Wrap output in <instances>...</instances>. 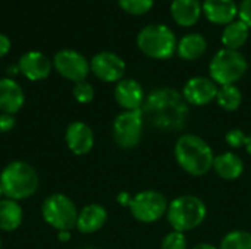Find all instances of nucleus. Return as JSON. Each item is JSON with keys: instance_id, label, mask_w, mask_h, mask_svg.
Returning <instances> with one entry per match:
<instances>
[{"instance_id": "39448f33", "label": "nucleus", "mask_w": 251, "mask_h": 249, "mask_svg": "<svg viewBox=\"0 0 251 249\" xmlns=\"http://www.w3.org/2000/svg\"><path fill=\"white\" fill-rule=\"evenodd\" d=\"M137 45L143 54L156 60L171 59L176 51V37L163 23H150L141 28L137 35Z\"/></svg>"}, {"instance_id": "20e7f679", "label": "nucleus", "mask_w": 251, "mask_h": 249, "mask_svg": "<svg viewBox=\"0 0 251 249\" xmlns=\"http://www.w3.org/2000/svg\"><path fill=\"white\" fill-rule=\"evenodd\" d=\"M207 216L204 201L196 195H181L171 201L168 207V222L174 230L185 233L197 229Z\"/></svg>"}, {"instance_id": "c756f323", "label": "nucleus", "mask_w": 251, "mask_h": 249, "mask_svg": "<svg viewBox=\"0 0 251 249\" xmlns=\"http://www.w3.org/2000/svg\"><path fill=\"white\" fill-rule=\"evenodd\" d=\"M238 16L251 29V0H241L238 6Z\"/></svg>"}, {"instance_id": "5701e85b", "label": "nucleus", "mask_w": 251, "mask_h": 249, "mask_svg": "<svg viewBox=\"0 0 251 249\" xmlns=\"http://www.w3.org/2000/svg\"><path fill=\"white\" fill-rule=\"evenodd\" d=\"M249 35H250V28L241 19H235L234 22L228 23L222 32L224 48L240 50L247 43Z\"/></svg>"}, {"instance_id": "a211bd4d", "label": "nucleus", "mask_w": 251, "mask_h": 249, "mask_svg": "<svg viewBox=\"0 0 251 249\" xmlns=\"http://www.w3.org/2000/svg\"><path fill=\"white\" fill-rule=\"evenodd\" d=\"M107 222V211L100 204H88L78 211L75 229L84 235L99 232Z\"/></svg>"}, {"instance_id": "9d476101", "label": "nucleus", "mask_w": 251, "mask_h": 249, "mask_svg": "<svg viewBox=\"0 0 251 249\" xmlns=\"http://www.w3.org/2000/svg\"><path fill=\"white\" fill-rule=\"evenodd\" d=\"M51 62H53V68L62 78L72 81L75 84L85 81L88 73L91 72L90 62L87 60V57L72 48L59 50Z\"/></svg>"}, {"instance_id": "1a4fd4ad", "label": "nucleus", "mask_w": 251, "mask_h": 249, "mask_svg": "<svg viewBox=\"0 0 251 249\" xmlns=\"http://www.w3.org/2000/svg\"><path fill=\"white\" fill-rule=\"evenodd\" d=\"M168 200L157 191H141L132 197L129 211L141 223H154L168 213Z\"/></svg>"}, {"instance_id": "e433bc0d", "label": "nucleus", "mask_w": 251, "mask_h": 249, "mask_svg": "<svg viewBox=\"0 0 251 249\" xmlns=\"http://www.w3.org/2000/svg\"><path fill=\"white\" fill-rule=\"evenodd\" d=\"M1 197H3V191H1V186H0V201H1V200H3V198H1Z\"/></svg>"}, {"instance_id": "f257e3e1", "label": "nucleus", "mask_w": 251, "mask_h": 249, "mask_svg": "<svg viewBox=\"0 0 251 249\" xmlns=\"http://www.w3.org/2000/svg\"><path fill=\"white\" fill-rule=\"evenodd\" d=\"M141 112L153 128L162 132H178L187 125L190 104L182 92L174 88H157L146 97Z\"/></svg>"}, {"instance_id": "c85d7f7f", "label": "nucleus", "mask_w": 251, "mask_h": 249, "mask_svg": "<svg viewBox=\"0 0 251 249\" xmlns=\"http://www.w3.org/2000/svg\"><path fill=\"white\" fill-rule=\"evenodd\" d=\"M225 141L229 147L232 148H241L246 147V141H247V135L241 131V129H231L226 135H225Z\"/></svg>"}, {"instance_id": "412c9836", "label": "nucleus", "mask_w": 251, "mask_h": 249, "mask_svg": "<svg viewBox=\"0 0 251 249\" xmlns=\"http://www.w3.org/2000/svg\"><path fill=\"white\" fill-rule=\"evenodd\" d=\"M207 48V41L206 38L199 34V32H193V34H187L184 35L176 45V53L181 59L187 60V62H193L200 59Z\"/></svg>"}, {"instance_id": "473e14b6", "label": "nucleus", "mask_w": 251, "mask_h": 249, "mask_svg": "<svg viewBox=\"0 0 251 249\" xmlns=\"http://www.w3.org/2000/svg\"><path fill=\"white\" fill-rule=\"evenodd\" d=\"M131 200H132V197H131L128 192H121V194L118 195V203H119L121 205H124V207H129Z\"/></svg>"}, {"instance_id": "6ab92c4d", "label": "nucleus", "mask_w": 251, "mask_h": 249, "mask_svg": "<svg viewBox=\"0 0 251 249\" xmlns=\"http://www.w3.org/2000/svg\"><path fill=\"white\" fill-rule=\"evenodd\" d=\"M203 13L200 0H172L171 16L172 19L184 28L196 25Z\"/></svg>"}, {"instance_id": "a878e982", "label": "nucleus", "mask_w": 251, "mask_h": 249, "mask_svg": "<svg viewBox=\"0 0 251 249\" xmlns=\"http://www.w3.org/2000/svg\"><path fill=\"white\" fill-rule=\"evenodd\" d=\"M119 7L129 15H146L154 6V0H118Z\"/></svg>"}, {"instance_id": "9b49d317", "label": "nucleus", "mask_w": 251, "mask_h": 249, "mask_svg": "<svg viewBox=\"0 0 251 249\" xmlns=\"http://www.w3.org/2000/svg\"><path fill=\"white\" fill-rule=\"evenodd\" d=\"M90 69L103 82H119L124 79L126 65L113 51H100L90 60Z\"/></svg>"}, {"instance_id": "4be33fe9", "label": "nucleus", "mask_w": 251, "mask_h": 249, "mask_svg": "<svg viewBox=\"0 0 251 249\" xmlns=\"http://www.w3.org/2000/svg\"><path fill=\"white\" fill-rule=\"evenodd\" d=\"M24 211L18 201L3 198L0 201V230L13 232L22 225Z\"/></svg>"}, {"instance_id": "f03ea898", "label": "nucleus", "mask_w": 251, "mask_h": 249, "mask_svg": "<svg viewBox=\"0 0 251 249\" xmlns=\"http://www.w3.org/2000/svg\"><path fill=\"white\" fill-rule=\"evenodd\" d=\"M178 166L188 175L200 178L213 169L215 154L212 147L199 135L184 134L178 138L174 148Z\"/></svg>"}, {"instance_id": "dca6fc26", "label": "nucleus", "mask_w": 251, "mask_h": 249, "mask_svg": "<svg viewBox=\"0 0 251 249\" xmlns=\"http://www.w3.org/2000/svg\"><path fill=\"white\" fill-rule=\"evenodd\" d=\"M206 19L216 25H228L238 16V4L235 0H204L201 3Z\"/></svg>"}, {"instance_id": "423d86ee", "label": "nucleus", "mask_w": 251, "mask_h": 249, "mask_svg": "<svg viewBox=\"0 0 251 249\" xmlns=\"http://www.w3.org/2000/svg\"><path fill=\"white\" fill-rule=\"evenodd\" d=\"M249 63L240 50L221 48L210 60V78L219 85H235L247 72Z\"/></svg>"}, {"instance_id": "7c9ffc66", "label": "nucleus", "mask_w": 251, "mask_h": 249, "mask_svg": "<svg viewBox=\"0 0 251 249\" xmlns=\"http://www.w3.org/2000/svg\"><path fill=\"white\" fill-rule=\"evenodd\" d=\"M16 125V119L15 114H7V113H1L0 114V132L6 134L10 132Z\"/></svg>"}, {"instance_id": "b1692460", "label": "nucleus", "mask_w": 251, "mask_h": 249, "mask_svg": "<svg viewBox=\"0 0 251 249\" xmlns=\"http://www.w3.org/2000/svg\"><path fill=\"white\" fill-rule=\"evenodd\" d=\"M216 101L219 107L225 112H235L243 103V94L237 85H224L219 87Z\"/></svg>"}, {"instance_id": "f3484780", "label": "nucleus", "mask_w": 251, "mask_h": 249, "mask_svg": "<svg viewBox=\"0 0 251 249\" xmlns=\"http://www.w3.org/2000/svg\"><path fill=\"white\" fill-rule=\"evenodd\" d=\"M25 103L22 87L12 78H0V112L16 114Z\"/></svg>"}, {"instance_id": "2eb2a0df", "label": "nucleus", "mask_w": 251, "mask_h": 249, "mask_svg": "<svg viewBox=\"0 0 251 249\" xmlns=\"http://www.w3.org/2000/svg\"><path fill=\"white\" fill-rule=\"evenodd\" d=\"M65 142L68 148L75 156H85L94 147V134L93 129L84 122H72L66 128L65 132Z\"/></svg>"}, {"instance_id": "cd10ccee", "label": "nucleus", "mask_w": 251, "mask_h": 249, "mask_svg": "<svg viewBox=\"0 0 251 249\" xmlns=\"http://www.w3.org/2000/svg\"><path fill=\"white\" fill-rule=\"evenodd\" d=\"M162 249H187L188 245H187V238L184 233L181 232H171L168 233L163 241H162V245H160Z\"/></svg>"}, {"instance_id": "0eeeda50", "label": "nucleus", "mask_w": 251, "mask_h": 249, "mask_svg": "<svg viewBox=\"0 0 251 249\" xmlns=\"http://www.w3.org/2000/svg\"><path fill=\"white\" fill-rule=\"evenodd\" d=\"M41 216L44 222L56 229L69 230L76 226L78 208L75 203L65 194H51L41 204Z\"/></svg>"}, {"instance_id": "4c0bfd02", "label": "nucleus", "mask_w": 251, "mask_h": 249, "mask_svg": "<svg viewBox=\"0 0 251 249\" xmlns=\"http://www.w3.org/2000/svg\"><path fill=\"white\" fill-rule=\"evenodd\" d=\"M0 249H1V239H0Z\"/></svg>"}, {"instance_id": "72a5a7b5", "label": "nucleus", "mask_w": 251, "mask_h": 249, "mask_svg": "<svg viewBox=\"0 0 251 249\" xmlns=\"http://www.w3.org/2000/svg\"><path fill=\"white\" fill-rule=\"evenodd\" d=\"M57 238H59V241L66 242V241H69V239H71V232H69V230H60Z\"/></svg>"}, {"instance_id": "f704fd0d", "label": "nucleus", "mask_w": 251, "mask_h": 249, "mask_svg": "<svg viewBox=\"0 0 251 249\" xmlns=\"http://www.w3.org/2000/svg\"><path fill=\"white\" fill-rule=\"evenodd\" d=\"M193 249H219L216 248L215 245H212V244H206V242H203V244H197L196 247Z\"/></svg>"}, {"instance_id": "aec40b11", "label": "nucleus", "mask_w": 251, "mask_h": 249, "mask_svg": "<svg viewBox=\"0 0 251 249\" xmlns=\"http://www.w3.org/2000/svg\"><path fill=\"white\" fill-rule=\"evenodd\" d=\"M213 170L224 181H237L244 173V161L235 153H222L215 156Z\"/></svg>"}, {"instance_id": "f8f14e48", "label": "nucleus", "mask_w": 251, "mask_h": 249, "mask_svg": "<svg viewBox=\"0 0 251 249\" xmlns=\"http://www.w3.org/2000/svg\"><path fill=\"white\" fill-rule=\"evenodd\" d=\"M218 91H219V85L212 78L194 76L185 82L182 95L188 104L207 106L216 100Z\"/></svg>"}, {"instance_id": "393cba45", "label": "nucleus", "mask_w": 251, "mask_h": 249, "mask_svg": "<svg viewBox=\"0 0 251 249\" xmlns=\"http://www.w3.org/2000/svg\"><path fill=\"white\" fill-rule=\"evenodd\" d=\"M219 249H251V233L247 230H232L224 236Z\"/></svg>"}, {"instance_id": "7ed1b4c3", "label": "nucleus", "mask_w": 251, "mask_h": 249, "mask_svg": "<svg viewBox=\"0 0 251 249\" xmlns=\"http://www.w3.org/2000/svg\"><path fill=\"white\" fill-rule=\"evenodd\" d=\"M0 186L4 198L18 203L28 200L37 192L40 186L38 173L26 161H10L3 167L0 173Z\"/></svg>"}, {"instance_id": "ddd939ff", "label": "nucleus", "mask_w": 251, "mask_h": 249, "mask_svg": "<svg viewBox=\"0 0 251 249\" xmlns=\"http://www.w3.org/2000/svg\"><path fill=\"white\" fill-rule=\"evenodd\" d=\"M53 69V62L41 51L31 50L21 56L18 62V70L28 81H43L49 78Z\"/></svg>"}, {"instance_id": "bb28decb", "label": "nucleus", "mask_w": 251, "mask_h": 249, "mask_svg": "<svg viewBox=\"0 0 251 249\" xmlns=\"http://www.w3.org/2000/svg\"><path fill=\"white\" fill-rule=\"evenodd\" d=\"M74 97L81 104H88L94 98V88L88 81H81L74 85Z\"/></svg>"}, {"instance_id": "2f4dec72", "label": "nucleus", "mask_w": 251, "mask_h": 249, "mask_svg": "<svg viewBox=\"0 0 251 249\" xmlns=\"http://www.w3.org/2000/svg\"><path fill=\"white\" fill-rule=\"evenodd\" d=\"M10 47H12L10 38L6 34H1L0 32V59L4 57L10 51Z\"/></svg>"}, {"instance_id": "c9c22d12", "label": "nucleus", "mask_w": 251, "mask_h": 249, "mask_svg": "<svg viewBox=\"0 0 251 249\" xmlns=\"http://www.w3.org/2000/svg\"><path fill=\"white\" fill-rule=\"evenodd\" d=\"M246 150H247V153L251 156V134L250 135H247V141H246Z\"/></svg>"}, {"instance_id": "4468645a", "label": "nucleus", "mask_w": 251, "mask_h": 249, "mask_svg": "<svg viewBox=\"0 0 251 249\" xmlns=\"http://www.w3.org/2000/svg\"><path fill=\"white\" fill-rule=\"evenodd\" d=\"M115 100L126 112L141 110L146 100L144 88L138 81L131 78H124L115 87Z\"/></svg>"}, {"instance_id": "6e6552de", "label": "nucleus", "mask_w": 251, "mask_h": 249, "mask_svg": "<svg viewBox=\"0 0 251 249\" xmlns=\"http://www.w3.org/2000/svg\"><path fill=\"white\" fill-rule=\"evenodd\" d=\"M144 132V116L141 110H124L119 113L112 126L113 141L124 150L135 148L143 138Z\"/></svg>"}]
</instances>
